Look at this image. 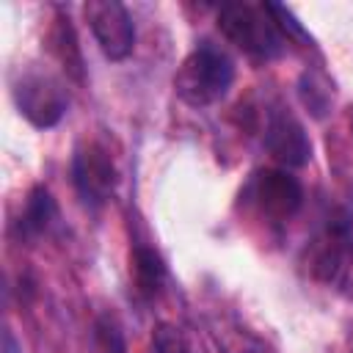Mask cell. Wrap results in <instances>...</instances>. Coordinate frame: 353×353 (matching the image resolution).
<instances>
[{"label": "cell", "instance_id": "1", "mask_svg": "<svg viewBox=\"0 0 353 353\" xmlns=\"http://www.w3.org/2000/svg\"><path fill=\"white\" fill-rule=\"evenodd\" d=\"M232 80H234L232 58L221 47L204 41L179 63L174 74V91L185 105L207 108L221 97H226Z\"/></svg>", "mask_w": 353, "mask_h": 353}, {"label": "cell", "instance_id": "2", "mask_svg": "<svg viewBox=\"0 0 353 353\" xmlns=\"http://www.w3.org/2000/svg\"><path fill=\"white\" fill-rule=\"evenodd\" d=\"M218 28L245 55L268 61L284 50V33L279 30L268 3L265 6L226 3L218 11Z\"/></svg>", "mask_w": 353, "mask_h": 353}, {"label": "cell", "instance_id": "3", "mask_svg": "<svg viewBox=\"0 0 353 353\" xmlns=\"http://www.w3.org/2000/svg\"><path fill=\"white\" fill-rule=\"evenodd\" d=\"M14 102L19 113L39 130L55 127L66 113V94L61 83L39 69H25L14 80Z\"/></svg>", "mask_w": 353, "mask_h": 353}, {"label": "cell", "instance_id": "4", "mask_svg": "<svg viewBox=\"0 0 353 353\" xmlns=\"http://www.w3.org/2000/svg\"><path fill=\"white\" fill-rule=\"evenodd\" d=\"M83 14L108 61L130 58L135 47V25L130 11L119 0H88L83 6Z\"/></svg>", "mask_w": 353, "mask_h": 353}, {"label": "cell", "instance_id": "5", "mask_svg": "<svg viewBox=\"0 0 353 353\" xmlns=\"http://www.w3.org/2000/svg\"><path fill=\"white\" fill-rule=\"evenodd\" d=\"M72 174H74V185H77L80 196L94 207L105 204L116 193L119 171H116V163H113L110 152L102 143H94V141L83 143L74 152Z\"/></svg>", "mask_w": 353, "mask_h": 353}, {"label": "cell", "instance_id": "6", "mask_svg": "<svg viewBox=\"0 0 353 353\" xmlns=\"http://www.w3.org/2000/svg\"><path fill=\"white\" fill-rule=\"evenodd\" d=\"M251 196H254V204L256 210L270 218L273 223H281V221H290L301 204H303V188L301 182L287 174V171H279V168H265L254 176L251 182Z\"/></svg>", "mask_w": 353, "mask_h": 353}, {"label": "cell", "instance_id": "7", "mask_svg": "<svg viewBox=\"0 0 353 353\" xmlns=\"http://www.w3.org/2000/svg\"><path fill=\"white\" fill-rule=\"evenodd\" d=\"M265 146L270 157L279 160L284 168H301L312 160V141L303 124L284 108L270 110L265 124Z\"/></svg>", "mask_w": 353, "mask_h": 353}, {"label": "cell", "instance_id": "8", "mask_svg": "<svg viewBox=\"0 0 353 353\" xmlns=\"http://www.w3.org/2000/svg\"><path fill=\"white\" fill-rule=\"evenodd\" d=\"M47 41H50V52L55 55V61L61 63L63 74L74 83L85 80V66H83V52L74 36V28L66 17H55L52 28L47 30Z\"/></svg>", "mask_w": 353, "mask_h": 353}, {"label": "cell", "instance_id": "9", "mask_svg": "<svg viewBox=\"0 0 353 353\" xmlns=\"http://www.w3.org/2000/svg\"><path fill=\"white\" fill-rule=\"evenodd\" d=\"M58 221V207L50 196L47 188H33L28 193L22 218H19V229L25 237H41L50 232V226Z\"/></svg>", "mask_w": 353, "mask_h": 353}, {"label": "cell", "instance_id": "10", "mask_svg": "<svg viewBox=\"0 0 353 353\" xmlns=\"http://www.w3.org/2000/svg\"><path fill=\"white\" fill-rule=\"evenodd\" d=\"M132 281L143 298H157L165 284V265L157 251L138 245L132 251Z\"/></svg>", "mask_w": 353, "mask_h": 353}, {"label": "cell", "instance_id": "11", "mask_svg": "<svg viewBox=\"0 0 353 353\" xmlns=\"http://www.w3.org/2000/svg\"><path fill=\"white\" fill-rule=\"evenodd\" d=\"M298 94L303 108H309L317 119H323L334 105V83L323 69H306L298 80Z\"/></svg>", "mask_w": 353, "mask_h": 353}, {"label": "cell", "instance_id": "12", "mask_svg": "<svg viewBox=\"0 0 353 353\" xmlns=\"http://www.w3.org/2000/svg\"><path fill=\"white\" fill-rule=\"evenodd\" d=\"M94 336H97V347L99 353H127V345H124V334L119 328V323L113 317H99L97 320V328H94Z\"/></svg>", "mask_w": 353, "mask_h": 353}, {"label": "cell", "instance_id": "13", "mask_svg": "<svg viewBox=\"0 0 353 353\" xmlns=\"http://www.w3.org/2000/svg\"><path fill=\"white\" fill-rule=\"evenodd\" d=\"M152 347L154 353H190L185 336L179 334V328L168 325V323H160L152 334Z\"/></svg>", "mask_w": 353, "mask_h": 353}, {"label": "cell", "instance_id": "14", "mask_svg": "<svg viewBox=\"0 0 353 353\" xmlns=\"http://www.w3.org/2000/svg\"><path fill=\"white\" fill-rule=\"evenodd\" d=\"M229 353H276V350H273L262 336L243 331V334H237L234 342L229 345Z\"/></svg>", "mask_w": 353, "mask_h": 353}, {"label": "cell", "instance_id": "15", "mask_svg": "<svg viewBox=\"0 0 353 353\" xmlns=\"http://www.w3.org/2000/svg\"><path fill=\"white\" fill-rule=\"evenodd\" d=\"M3 353H22V345L17 342V336H14L11 328L3 331Z\"/></svg>", "mask_w": 353, "mask_h": 353}, {"label": "cell", "instance_id": "16", "mask_svg": "<svg viewBox=\"0 0 353 353\" xmlns=\"http://www.w3.org/2000/svg\"><path fill=\"white\" fill-rule=\"evenodd\" d=\"M350 130H353V110H350Z\"/></svg>", "mask_w": 353, "mask_h": 353}]
</instances>
